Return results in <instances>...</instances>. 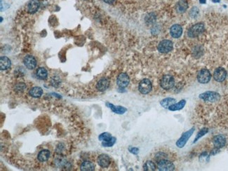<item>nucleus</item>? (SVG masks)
<instances>
[{
    "label": "nucleus",
    "mask_w": 228,
    "mask_h": 171,
    "mask_svg": "<svg viewBox=\"0 0 228 171\" xmlns=\"http://www.w3.org/2000/svg\"><path fill=\"white\" fill-rule=\"evenodd\" d=\"M199 98L205 102H215L220 98V94L215 91H206L199 95Z\"/></svg>",
    "instance_id": "obj_1"
},
{
    "label": "nucleus",
    "mask_w": 228,
    "mask_h": 171,
    "mask_svg": "<svg viewBox=\"0 0 228 171\" xmlns=\"http://www.w3.org/2000/svg\"><path fill=\"white\" fill-rule=\"evenodd\" d=\"M204 31V25L202 23H197L189 29L188 35L189 37L194 38L198 37Z\"/></svg>",
    "instance_id": "obj_2"
},
{
    "label": "nucleus",
    "mask_w": 228,
    "mask_h": 171,
    "mask_svg": "<svg viewBox=\"0 0 228 171\" xmlns=\"http://www.w3.org/2000/svg\"><path fill=\"white\" fill-rule=\"evenodd\" d=\"M194 132V128L193 127L191 129H189V131L183 132V135H181V137H180L176 142V146L178 147V148H183V147H184L186 143L188 142L189 138L192 136V135L193 134Z\"/></svg>",
    "instance_id": "obj_3"
},
{
    "label": "nucleus",
    "mask_w": 228,
    "mask_h": 171,
    "mask_svg": "<svg viewBox=\"0 0 228 171\" xmlns=\"http://www.w3.org/2000/svg\"><path fill=\"white\" fill-rule=\"evenodd\" d=\"M173 48V42L170 40H162V42H159L157 46L158 51L162 53V54H167V53L172 51Z\"/></svg>",
    "instance_id": "obj_4"
},
{
    "label": "nucleus",
    "mask_w": 228,
    "mask_h": 171,
    "mask_svg": "<svg viewBox=\"0 0 228 171\" xmlns=\"http://www.w3.org/2000/svg\"><path fill=\"white\" fill-rule=\"evenodd\" d=\"M161 87L164 90H169L174 86L175 81L172 76L164 75L161 79Z\"/></svg>",
    "instance_id": "obj_5"
},
{
    "label": "nucleus",
    "mask_w": 228,
    "mask_h": 171,
    "mask_svg": "<svg viewBox=\"0 0 228 171\" xmlns=\"http://www.w3.org/2000/svg\"><path fill=\"white\" fill-rule=\"evenodd\" d=\"M152 86L151 81L148 79H144L142 80L138 86V90L142 94L146 95L152 90Z\"/></svg>",
    "instance_id": "obj_6"
},
{
    "label": "nucleus",
    "mask_w": 228,
    "mask_h": 171,
    "mask_svg": "<svg viewBox=\"0 0 228 171\" xmlns=\"http://www.w3.org/2000/svg\"><path fill=\"white\" fill-rule=\"evenodd\" d=\"M211 79V75L207 69L201 70L197 75V80L201 84L209 83Z\"/></svg>",
    "instance_id": "obj_7"
},
{
    "label": "nucleus",
    "mask_w": 228,
    "mask_h": 171,
    "mask_svg": "<svg viewBox=\"0 0 228 171\" xmlns=\"http://www.w3.org/2000/svg\"><path fill=\"white\" fill-rule=\"evenodd\" d=\"M158 169L161 171H171L175 169V166L172 162L167 159H162L157 162Z\"/></svg>",
    "instance_id": "obj_8"
},
{
    "label": "nucleus",
    "mask_w": 228,
    "mask_h": 171,
    "mask_svg": "<svg viewBox=\"0 0 228 171\" xmlns=\"http://www.w3.org/2000/svg\"><path fill=\"white\" fill-rule=\"evenodd\" d=\"M227 72L223 67H218L214 73V78L216 81L222 82L226 79Z\"/></svg>",
    "instance_id": "obj_9"
},
{
    "label": "nucleus",
    "mask_w": 228,
    "mask_h": 171,
    "mask_svg": "<svg viewBox=\"0 0 228 171\" xmlns=\"http://www.w3.org/2000/svg\"><path fill=\"white\" fill-rule=\"evenodd\" d=\"M129 77L126 73H121L117 76V84L119 88H126L129 84Z\"/></svg>",
    "instance_id": "obj_10"
},
{
    "label": "nucleus",
    "mask_w": 228,
    "mask_h": 171,
    "mask_svg": "<svg viewBox=\"0 0 228 171\" xmlns=\"http://www.w3.org/2000/svg\"><path fill=\"white\" fill-rule=\"evenodd\" d=\"M213 143L217 149H220L226 144V138L223 135H216L213 139Z\"/></svg>",
    "instance_id": "obj_11"
},
{
    "label": "nucleus",
    "mask_w": 228,
    "mask_h": 171,
    "mask_svg": "<svg viewBox=\"0 0 228 171\" xmlns=\"http://www.w3.org/2000/svg\"><path fill=\"white\" fill-rule=\"evenodd\" d=\"M97 162L100 167L105 168H108L109 166V164H110V158L107 154H101L98 158Z\"/></svg>",
    "instance_id": "obj_12"
},
{
    "label": "nucleus",
    "mask_w": 228,
    "mask_h": 171,
    "mask_svg": "<svg viewBox=\"0 0 228 171\" xmlns=\"http://www.w3.org/2000/svg\"><path fill=\"white\" fill-rule=\"evenodd\" d=\"M23 63L25 66L29 70H33L36 67L37 62L35 58L32 55H27L23 59Z\"/></svg>",
    "instance_id": "obj_13"
},
{
    "label": "nucleus",
    "mask_w": 228,
    "mask_h": 171,
    "mask_svg": "<svg viewBox=\"0 0 228 171\" xmlns=\"http://www.w3.org/2000/svg\"><path fill=\"white\" fill-rule=\"evenodd\" d=\"M182 33H183V28L181 27V25H180L178 24H175L171 26V28L170 29V34L171 35V37L177 39V38H179L181 36Z\"/></svg>",
    "instance_id": "obj_14"
},
{
    "label": "nucleus",
    "mask_w": 228,
    "mask_h": 171,
    "mask_svg": "<svg viewBox=\"0 0 228 171\" xmlns=\"http://www.w3.org/2000/svg\"><path fill=\"white\" fill-rule=\"evenodd\" d=\"M109 86V81L107 78H102L98 81L96 84V88L98 91H100V92H103V91H106L108 88Z\"/></svg>",
    "instance_id": "obj_15"
},
{
    "label": "nucleus",
    "mask_w": 228,
    "mask_h": 171,
    "mask_svg": "<svg viewBox=\"0 0 228 171\" xmlns=\"http://www.w3.org/2000/svg\"><path fill=\"white\" fill-rule=\"evenodd\" d=\"M40 6L39 0H31L28 5V11L29 13H34L38 11Z\"/></svg>",
    "instance_id": "obj_16"
},
{
    "label": "nucleus",
    "mask_w": 228,
    "mask_h": 171,
    "mask_svg": "<svg viewBox=\"0 0 228 171\" xmlns=\"http://www.w3.org/2000/svg\"><path fill=\"white\" fill-rule=\"evenodd\" d=\"M106 105H107L108 107L115 114H123L127 111V109L125 107H121V106H115L113 104H112V103H109V102L106 103Z\"/></svg>",
    "instance_id": "obj_17"
},
{
    "label": "nucleus",
    "mask_w": 228,
    "mask_h": 171,
    "mask_svg": "<svg viewBox=\"0 0 228 171\" xmlns=\"http://www.w3.org/2000/svg\"><path fill=\"white\" fill-rule=\"evenodd\" d=\"M188 8V4L186 0H180L176 4V9L177 12L183 13L186 11Z\"/></svg>",
    "instance_id": "obj_18"
},
{
    "label": "nucleus",
    "mask_w": 228,
    "mask_h": 171,
    "mask_svg": "<svg viewBox=\"0 0 228 171\" xmlns=\"http://www.w3.org/2000/svg\"><path fill=\"white\" fill-rule=\"evenodd\" d=\"M11 66V60L7 57L2 56L0 58V69L2 70H7Z\"/></svg>",
    "instance_id": "obj_19"
},
{
    "label": "nucleus",
    "mask_w": 228,
    "mask_h": 171,
    "mask_svg": "<svg viewBox=\"0 0 228 171\" xmlns=\"http://www.w3.org/2000/svg\"><path fill=\"white\" fill-rule=\"evenodd\" d=\"M29 96L33 97V98H40V97L43 94L42 88L39 86H35L32 88L29 91Z\"/></svg>",
    "instance_id": "obj_20"
},
{
    "label": "nucleus",
    "mask_w": 228,
    "mask_h": 171,
    "mask_svg": "<svg viewBox=\"0 0 228 171\" xmlns=\"http://www.w3.org/2000/svg\"><path fill=\"white\" fill-rule=\"evenodd\" d=\"M185 104H186V100H181L178 102L175 103V104L170 106V107H168V110H171V111L180 110L185 107Z\"/></svg>",
    "instance_id": "obj_21"
},
{
    "label": "nucleus",
    "mask_w": 228,
    "mask_h": 171,
    "mask_svg": "<svg viewBox=\"0 0 228 171\" xmlns=\"http://www.w3.org/2000/svg\"><path fill=\"white\" fill-rule=\"evenodd\" d=\"M50 157V152L49 150L47 149H43L40 152L37 156L38 160L41 162L46 161Z\"/></svg>",
    "instance_id": "obj_22"
},
{
    "label": "nucleus",
    "mask_w": 228,
    "mask_h": 171,
    "mask_svg": "<svg viewBox=\"0 0 228 171\" xmlns=\"http://www.w3.org/2000/svg\"><path fill=\"white\" fill-rule=\"evenodd\" d=\"M80 168L82 171H93L95 169V167L92 162L86 161L83 162L80 166Z\"/></svg>",
    "instance_id": "obj_23"
},
{
    "label": "nucleus",
    "mask_w": 228,
    "mask_h": 171,
    "mask_svg": "<svg viewBox=\"0 0 228 171\" xmlns=\"http://www.w3.org/2000/svg\"><path fill=\"white\" fill-rule=\"evenodd\" d=\"M36 75L40 79H46L48 76V72L44 67H41L37 70Z\"/></svg>",
    "instance_id": "obj_24"
},
{
    "label": "nucleus",
    "mask_w": 228,
    "mask_h": 171,
    "mask_svg": "<svg viewBox=\"0 0 228 171\" xmlns=\"http://www.w3.org/2000/svg\"><path fill=\"white\" fill-rule=\"evenodd\" d=\"M175 101H176V100H175L174 98H164V100H162V101L160 102V105L164 108H168L170 106L174 104Z\"/></svg>",
    "instance_id": "obj_25"
},
{
    "label": "nucleus",
    "mask_w": 228,
    "mask_h": 171,
    "mask_svg": "<svg viewBox=\"0 0 228 171\" xmlns=\"http://www.w3.org/2000/svg\"><path fill=\"white\" fill-rule=\"evenodd\" d=\"M156 169V165L151 161H147L143 166V170L146 171H153Z\"/></svg>",
    "instance_id": "obj_26"
},
{
    "label": "nucleus",
    "mask_w": 228,
    "mask_h": 171,
    "mask_svg": "<svg viewBox=\"0 0 228 171\" xmlns=\"http://www.w3.org/2000/svg\"><path fill=\"white\" fill-rule=\"evenodd\" d=\"M116 140H117L116 138H115L114 137H112L110 139L105 140V141H103L102 145L105 147H112L115 144V142H116Z\"/></svg>",
    "instance_id": "obj_27"
},
{
    "label": "nucleus",
    "mask_w": 228,
    "mask_h": 171,
    "mask_svg": "<svg viewBox=\"0 0 228 171\" xmlns=\"http://www.w3.org/2000/svg\"><path fill=\"white\" fill-rule=\"evenodd\" d=\"M208 132H209V129L207 128H202V129H201L200 131H199V132H198L197 135H196V137H195V138H194V143L196 142L198 140L200 139V138H201V137H203L204 135H206Z\"/></svg>",
    "instance_id": "obj_28"
},
{
    "label": "nucleus",
    "mask_w": 228,
    "mask_h": 171,
    "mask_svg": "<svg viewBox=\"0 0 228 171\" xmlns=\"http://www.w3.org/2000/svg\"><path fill=\"white\" fill-rule=\"evenodd\" d=\"M112 136L110 133L109 132H103V133L100 134L98 137V139L100 141H105L109 139H110Z\"/></svg>",
    "instance_id": "obj_29"
},
{
    "label": "nucleus",
    "mask_w": 228,
    "mask_h": 171,
    "mask_svg": "<svg viewBox=\"0 0 228 171\" xmlns=\"http://www.w3.org/2000/svg\"><path fill=\"white\" fill-rule=\"evenodd\" d=\"M26 88V86L25 84H18L16 87H15V89L18 91H23Z\"/></svg>",
    "instance_id": "obj_30"
},
{
    "label": "nucleus",
    "mask_w": 228,
    "mask_h": 171,
    "mask_svg": "<svg viewBox=\"0 0 228 171\" xmlns=\"http://www.w3.org/2000/svg\"><path fill=\"white\" fill-rule=\"evenodd\" d=\"M129 151L131 153L133 154H138L139 152V149L137 147H129Z\"/></svg>",
    "instance_id": "obj_31"
},
{
    "label": "nucleus",
    "mask_w": 228,
    "mask_h": 171,
    "mask_svg": "<svg viewBox=\"0 0 228 171\" xmlns=\"http://www.w3.org/2000/svg\"><path fill=\"white\" fill-rule=\"evenodd\" d=\"M103 1L105 3H108V4H112V3L114 2V0H103Z\"/></svg>",
    "instance_id": "obj_32"
},
{
    "label": "nucleus",
    "mask_w": 228,
    "mask_h": 171,
    "mask_svg": "<svg viewBox=\"0 0 228 171\" xmlns=\"http://www.w3.org/2000/svg\"><path fill=\"white\" fill-rule=\"evenodd\" d=\"M199 2H200V3H201V4H204V3L206 2L205 0H199Z\"/></svg>",
    "instance_id": "obj_33"
},
{
    "label": "nucleus",
    "mask_w": 228,
    "mask_h": 171,
    "mask_svg": "<svg viewBox=\"0 0 228 171\" xmlns=\"http://www.w3.org/2000/svg\"><path fill=\"white\" fill-rule=\"evenodd\" d=\"M213 2H218L219 0H213Z\"/></svg>",
    "instance_id": "obj_34"
}]
</instances>
